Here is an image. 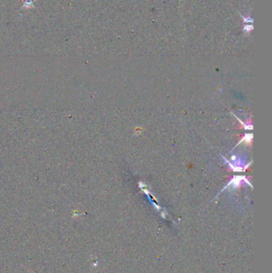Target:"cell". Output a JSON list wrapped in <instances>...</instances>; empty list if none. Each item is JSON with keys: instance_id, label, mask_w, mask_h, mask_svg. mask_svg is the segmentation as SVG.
<instances>
[{"instance_id": "1", "label": "cell", "mask_w": 272, "mask_h": 273, "mask_svg": "<svg viewBox=\"0 0 272 273\" xmlns=\"http://www.w3.org/2000/svg\"><path fill=\"white\" fill-rule=\"evenodd\" d=\"M22 8L26 10H29L34 7V0H23L22 3Z\"/></svg>"}, {"instance_id": "2", "label": "cell", "mask_w": 272, "mask_h": 273, "mask_svg": "<svg viewBox=\"0 0 272 273\" xmlns=\"http://www.w3.org/2000/svg\"><path fill=\"white\" fill-rule=\"evenodd\" d=\"M252 134H248V135H247V136H246L244 137V138H243V141H246V142H248V143H250L251 142V140L252 139Z\"/></svg>"}]
</instances>
